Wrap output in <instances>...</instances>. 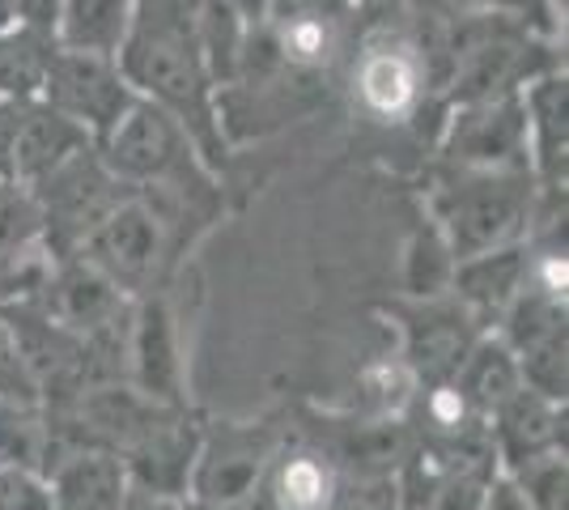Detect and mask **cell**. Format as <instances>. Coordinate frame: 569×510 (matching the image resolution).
Returning a JSON list of instances; mask_svg holds the SVG:
<instances>
[{
    "label": "cell",
    "mask_w": 569,
    "mask_h": 510,
    "mask_svg": "<svg viewBox=\"0 0 569 510\" xmlns=\"http://www.w3.org/2000/svg\"><path fill=\"white\" fill-rule=\"evenodd\" d=\"M451 272H455V256L442 230H426L417 234L412 243V256H408V293L417 298H438V293L451 286Z\"/></svg>",
    "instance_id": "cell-27"
},
{
    "label": "cell",
    "mask_w": 569,
    "mask_h": 510,
    "mask_svg": "<svg viewBox=\"0 0 569 510\" xmlns=\"http://www.w3.org/2000/svg\"><path fill=\"white\" fill-rule=\"evenodd\" d=\"M480 510H531V507H527V498H522L519 486H515L510 477H493L489 489H485Z\"/></svg>",
    "instance_id": "cell-32"
},
{
    "label": "cell",
    "mask_w": 569,
    "mask_h": 510,
    "mask_svg": "<svg viewBox=\"0 0 569 510\" xmlns=\"http://www.w3.org/2000/svg\"><path fill=\"white\" fill-rule=\"evenodd\" d=\"M527 107V141H531V170L545 179L548 196L557 200V188L566 183V149H569V86L566 73L531 77V90H522Z\"/></svg>",
    "instance_id": "cell-16"
},
{
    "label": "cell",
    "mask_w": 569,
    "mask_h": 510,
    "mask_svg": "<svg viewBox=\"0 0 569 510\" xmlns=\"http://www.w3.org/2000/svg\"><path fill=\"white\" fill-rule=\"evenodd\" d=\"M323 510H403V502L391 481H353L336 486L332 502Z\"/></svg>",
    "instance_id": "cell-31"
},
{
    "label": "cell",
    "mask_w": 569,
    "mask_h": 510,
    "mask_svg": "<svg viewBox=\"0 0 569 510\" xmlns=\"http://www.w3.org/2000/svg\"><path fill=\"white\" fill-rule=\"evenodd\" d=\"M128 472L107 451H81L56 472L51 510H119Z\"/></svg>",
    "instance_id": "cell-23"
},
{
    "label": "cell",
    "mask_w": 569,
    "mask_h": 510,
    "mask_svg": "<svg viewBox=\"0 0 569 510\" xmlns=\"http://www.w3.org/2000/svg\"><path fill=\"white\" fill-rule=\"evenodd\" d=\"M34 302H39L60 328H69L77 337L102 328L107 319L123 316V290H119L102 268H94L86 256H77V251L56 260L48 286L34 293Z\"/></svg>",
    "instance_id": "cell-11"
},
{
    "label": "cell",
    "mask_w": 569,
    "mask_h": 510,
    "mask_svg": "<svg viewBox=\"0 0 569 510\" xmlns=\"http://www.w3.org/2000/svg\"><path fill=\"white\" fill-rule=\"evenodd\" d=\"M455 388L468 396V404L480 417H493L522 388V370L515 349L501 337L476 340L472 349H468V358L455 370Z\"/></svg>",
    "instance_id": "cell-22"
},
{
    "label": "cell",
    "mask_w": 569,
    "mask_h": 510,
    "mask_svg": "<svg viewBox=\"0 0 569 510\" xmlns=\"http://www.w3.org/2000/svg\"><path fill=\"white\" fill-rule=\"evenodd\" d=\"M200 0H137L132 26L116 64L137 98L167 107L188 128L204 167L226 162V137L217 128V86L200 48Z\"/></svg>",
    "instance_id": "cell-1"
},
{
    "label": "cell",
    "mask_w": 569,
    "mask_h": 510,
    "mask_svg": "<svg viewBox=\"0 0 569 510\" xmlns=\"http://www.w3.org/2000/svg\"><path fill=\"white\" fill-rule=\"evenodd\" d=\"M277 447H281V434L272 426H213L209 438L196 447V463L188 477L196 502L238 510L247 502V493L260 486Z\"/></svg>",
    "instance_id": "cell-8"
},
{
    "label": "cell",
    "mask_w": 569,
    "mask_h": 510,
    "mask_svg": "<svg viewBox=\"0 0 569 510\" xmlns=\"http://www.w3.org/2000/svg\"><path fill=\"white\" fill-rule=\"evenodd\" d=\"M56 34L30 22L0 26V98L4 102H34L43 94L51 56H56Z\"/></svg>",
    "instance_id": "cell-20"
},
{
    "label": "cell",
    "mask_w": 569,
    "mask_h": 510,
    "mask_svg": "<svg viewBox=\"0 0 569 510\" xmlns=\"http://www.w3.org/2000/svg\"><path fill=\"white\" fill-rule=\"evenodd\" d=\"M349 64V90L366 120L403 123L412 120L429 98V64L421 34L403 26H375L357 39Z\"/></svg>",
    "instance_id": "cell-3"
},
{
    "label": "cell",
    "mask_w": 569,
    "mask_h": 510,
    "mask_svg": "<svg viewBox=\"0 0 569 510\" xmlns=\"http://www.w3.org/2000/svg\"><path fill=\"white\" fill-rule=\"evenodd\" d=\"M493 481V460H468L451 468L433 493L417 510H480L485 502V489Z\"/></svg>",
    "instance_id": "cell-29"
},
{
    "label": "cell",
    "mask_w": 569,
    "mask_h": 510,
    "mask_svg": "<svg viewBox=\"0 0 569 510\" xmlns=\"http://www.w3.org/2000/svg\"><path fill=\"white\" fill-rule=\"evenodd\" d=\"M43 239V209L18 179H0V256Z\"/></svg>",
    "instance_id": "cell-26"
},
{
    "label": "cell",
    "mask_w": 569,
    "mask_h": 510,
    "mask_svg": "<svg viewBox=\"0 0 569 510\" xmlns=\"http://www.w3.org/2000/svg\"><path fill=\"white\" fill-rule=\"evenodd\" d=\"M357 4H361V0H357Z\"/></svg>",
    "instance_id": "cell-38"
},
{
    "label": "cell",
    "mask_w": 569,
    "mask_h": 510,
    "mask_svg": "<svg viewBox=\"0 0 569 510\" xmlns=\"http://www.w3.org/2000/svg\"><path fill=\"white\" fill-rule=\"evenodd\" d=\"M167 226L149 209V200L128 192L107 218L90 230V239L77 247V256H86L94 268H102L119 290H141L144 281L158 272L167 256Z\"/></svg>",
    "instance_id": "cell-9"
},
{
    "label": "cell",
    "mask_w": 569,
    "mask_h": 510,
    "mask_svg": "<svg viewBox=\"0 0 569 510\" xmlns=\"http://www.w3.org/2000/svg\"><path fill=\"white\" fill-rule=\"evenodd\" d=\"M179 510H230V507H213V502H196V498H191V502H183Z\"/></svg>",
    "instance_id": "cell-36"
},
{
    "label": "cell",
    "mask_w": 569,
    "mask_h": 510,
    "mask_svg": "<svg viewBox=\"0 0 569 510\" xmlns=\"http://www.w3.org/2000/svg\"><path fill=\"white\" fill-rule=\"evenodd\" d=\"M340 472L323 451H281L268 460L260 486L238 510H323L332 502Z\"/></svg>",
    "instance_id": "cell-15"
},
{
    "label": "cell",
    "mask_w": 569,
    "mask_h": 510,
    "mask_svg": "<svg viewBox=\"0 0 569 510\" xmlns=\"http://www.w3.org/2000/svg\"><path fill=\"white\" fill-rule=\"evenodd\" d=\"M13 22V0H0V26Z\"/></svg>",
    "instance_id": "cell-37"
},
{
    "label": "cell",
    "mask_w": 569,
    "mask_h": 510,
    "mask_svg": "<svg viewBox=\"0 0 569 510\" xmlns=\"http://www.w3.org/2000/svg\"><path fill=\"white\" fill-rule=\"evenodd\" d=\"M90 132L81 123H72L69 116L51 111L48 102H26L22 120H18V132H13V149H9V179L18 183H39L48 179L60 162H69L72 153L90 149Z\"/></svg>",
    "instance_id": "cell-14"
},
{
    "label": "cell",
    "mask_w": 569,
    "mask_h": 510,
    "mask_svg": "<svg viewBox=\"0 0 569 510\" xmlns=\"http://www.w3.org/2000/svg\"><path fill=\"white\" fill-rule=\"evenodd\" d=\"M442 153L455 170H531L522 90L459 102V111L447 120Z\"/></svg>",
    "instance_id": "cell-6"
},
{
    "label": "cell",
    "mask_w": 569,
    "mask_h": 510,
    "mask_svg": "<svg viewBox=\"0 0 569 510\" xmlns=\"http://www.w3.org/2000/svg\"><path fill=\"white\" fill-rule=\"evenodd\" d=\"M527 281V251L519 243L493 247V251H480V256H468V260H455L451 286L455 298L472 311V319L501 316L515 293L522 290Z\"/></svg>",
    "instance_id": "cell-19"
},
{
    "label": "cell",
    "mask_w": 569,
    "mask_h": 510,
    "mask_svg": "<svg viewBox=\"0 0 569 510\" xmlns=\"http://www.w3.org/2000/svg\"><path fill=\"white\" fill-rule=\"evenodd\" d=\"M238 13L247 18V22H260L263 18V9H268V0H230Z\"/></svg>",
    "instance_id": "cell-35"
},
{
    "label": "cell",
    "mask_w": 569,
    "mask_h": 510,
    "mask_svg": "<svg viewBox=\"0 0 569 510\" xmlns=\"http://www.w3.org/2000/svg\"><path fill=\"white\" fill-rule=\"evenodd\" d=\"M26 102H4L0 98V179H9V149H13V132L22 120Z\"/></svg>",
    "instance_id": "cell-33"
},
{
    "label": "cell",
    "mask_w": 569,
    "mask_h": 510,
    "mask_svg": "<svg viewBox=\"0 0 569 510\" xmlns=\"http://www.w3.org/2000/svg\"><path fill=\"white\" fill-rule=\"evenodd\" d=\"M417 391V374L408 362H375L361 374V400L366 413L375 417H400Z\"/></svg>",
    "instance_id": "cell-28"
},
{
    "label": "cell",
    "mask_w": 569,
    "mask_h": 510,
    "mask_svg": "<svg viewBox=\"0 0 569 510\" xmlns=\"http://www.w3.org/2000/svg\"><path fill=\"white\" fill-rule=\"evenodd\" d=\"M48 456H51V430L39 421L34 404L0 400V468L43 472Z\"/></svg>",
    "instance_id": "cell-24"
},
{
    "label": "cell",
    "mask_w": 569,
    "mask_h": 510,
    "mask_svg": "<svg viewBox=\"0 0 569 510\" xmlns=\"http://www.w3.org/2000/svg\"><path fill=\"white\" fill-rule=\"evenodd\" d=\"M196 434L188 430L183 417H174V409L158 417L149 430H144L123 456V472H128V486L149 489V493H167V498H179L188 493V477L191 463H196Z\"/></svg>",
    "instance_id": "cell-13"
},
{
    "label": "cell",
    "mask_w": 569,
    "mask_h": 510,
    "mask_svg": "<svg viewBox=\"0 0 569 510\" xmlns=\"http://www.w3.org/2000/svg\"><path fill=\"white\" fill-rule=\"evenodd\" d=\"M179 507H183L179 498H167V493H149V489H137V486L123 489V502H119V510H179Z\"/></svg>",
    "instance_id": "cell-34"
},
{
    "label": "cell",
    "mask_w": 569,
    "mask_h": 510,
    "mask_svg": "<svg viewBox=\"0 0 569 510\" xmlns=\"http://www.w3.org/2000/svg\"><path fill=\"white\" fill-rule=\"evenodd\" d=\"M94 149L102 167L128 188L188 183V179L209 174L200 149L188 137V128L174 120L167 107H158L149 98H137Z\"/></svg>",
    "instance_id": "cell-4"
},
{
    "label": "cell",
    "mask_w": 569,
    "mask_h": 510,
    "mask_svg": "<svg viewBox=\"0 0 569 510\" xmlns=\"http://www.w3.org/2000/svg\"><path fill=\"white\" fill-rule=\"evenodd\" d=\"M0 400L39 404V383H34L30 366L22 362V349H18V340H13L4 319H0Z\"/></svg>",
    "instance_id": "cell-30"
},
{
    "label": "cell",
    "mask_w": 569,
    "mask_h": 510,
    "mask_svg": "<svg viewBox=\"0 0 569 510\" xmlns=\"http://www.w3.org/2000/svg\"><path fill=\"white\" fill-rule=\"evenodd\" d=\"M30 192L43 209V243L51 247V256H72L77 247L90 239L98 221L116 209L123 196L132 192L128 183H119L111 170L102 167L98 149H81L69 162L51 170L48 179L30 183Z\"/></svg>",
    "instance_id": "cell-5"
},
{
    "label": "cell",
    "mask_w": 569,
    "mask_h": 510,
    "mask_svg": "<svg viewBox=\"0 0 569 510\" xmlns=\"http://www.w3.org/2000/svg\"><path fill=\"white\" fill-rule=\"evenodd\" d=\"M531 170H455L438 192V230L455 260L515 243L531 218Z\"/></svg>",
    "instance_id": "cell-2"
},
{
    "label": "cell",
    "mask_w": 569,
    "mask_h": 510,
    "mask_svg": "<svg viewBox=\"0 0 569 510\" xmlns=\"http://www.w3.org/2000/svg\"><path fill=\"white\" fill-rule=\"evenodd\" d=\"M319 451L336 472H349L353 481H387L403 456L412 451V430L400 417H345L319 426Z\"/></svg>",
    "instance_id": "cell-10"
},
{
    "label": "cell",
    "mask_w": 569,
    "mask_h": 510,
    "mask_svg": "<svg viewBox=\"0 0 569 510\" xmlns=\"http://www.w3.org/2000/svg\"><path fill=\"white\" fill-rule=\"evenodd\" d=\"M480 328L472 319V311L455 298V302H433V298H421V307H412L408 311V323H403V332H408V353H403V362L412 366V374H417V383L426 379V383H447L455 379V370L459 362L468 358V349H472L476 340L472 332Z\"/></svg>",
    "instance_id": "cell-12"
},
{
    "label": "cell",
    "mask_w": 569,
    "mask_h": 510,
    "mask_svg": "<svg viewBox=\"0 0 569 510\" xmlns=\"http://www.w3.org/2000/svg\"><path fill=\"white\" fill-rule=\"evenodd\" d=\"M132 9H137V0H60L51 34L69 51L116 56L132 26Z\"/></svg>",
    "instance_id": "cell-21"
},
{
    "label": "cell",
    "mask_w": 569,
    "mask_h": 510,
    "mask_svg": "<svg viewBox=\"0 0 569 510\" xmlns=\"http://www.w3.org/2000/svg\"><path fill=\"white\" fill-rule=\"evenodd\" d=\"M510 481L519 486V493L527 498L531 510H566V489H569L566 451H545L536 460L519 463Z\"/></svg>",
    "instance_id": "cell-25"
},
{
    "label": "cell",
    "mask_w": 569,
    "mask_h": 510,
    "mask_svg": "<svg viewBox=\"0 0 569 510\" xmlns=\"http://www.w3.org/2000/svg\"><path fill=\"white\" fill-rule=\"evenodd\" d=\"M128 370L132 388L149 396L153 404L174 409L183 400L179 391V349H174V328H170L167 302H144L132 337H128Z\"/></svg>",
    "instance_id": "cell-18"
},
{
    "label": "cell",
    "mask_w": 569,
    "mask_h": 510,
    "mask_svg": "<svg viewBox=\"0 0 569 510\" xmlns=\"http://www.w3.org/2000/svg\"><path fill=\"white\" fill-rule=\"evenodd\" d=\"M39 102H48L51 111H60L72 123H81L90 132V141L98 146L119 123V116L137 102V94H132V86L119 73L116 56L56 48Z\"/></svg>",
    "instance_id": "cell-7"
},
{
    "label": "cell",
    "mask_w": 569,
    "mask_h": 510,
    "mask_svg": "<svg viewBox=\"0 0 569 510\" xmlns=\"http://www.w3.org/2000/svg\"><path fill=\"white\" fill-rule=\"evenodd\" d=\"M489 438H493V456H501L510 468L536 460L545 451H566V426H561L557 400H548L531 388H519L493 413V434Z\"/></svg>",
    "instance_id": "cell-17"
}]
</instances>
